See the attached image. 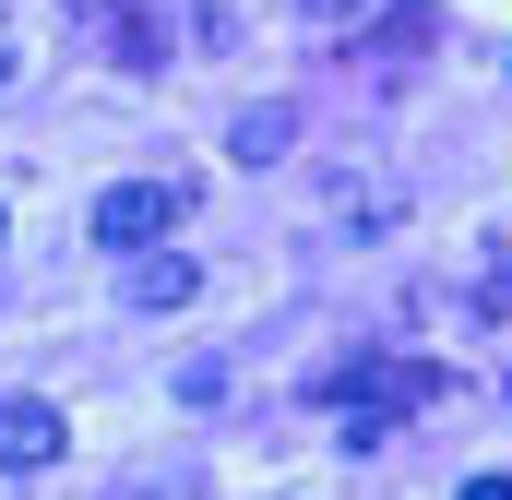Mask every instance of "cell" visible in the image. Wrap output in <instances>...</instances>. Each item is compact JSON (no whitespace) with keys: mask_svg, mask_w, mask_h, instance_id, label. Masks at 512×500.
<instances>
[{"mask_svg":"<svg viewBox=\"0 0 512 500\" xmlns=\"http://www.w3.org/2000/svg\"><path fill=\"white\" fill-rule=\"evenodd\" d=\"M429 36H441V12H429V0H393L382 24H370V48H358V60H370V72H405Z\"/></svg>","mask_w":512,"mask_h":500,"instance_id":"6","label":"cell"},{"mask_svg":"<svg viewBox=\"0 0 512 500\" xmlns=\"http://www.w3.org/2000/svg\"><path fill=\"white\" fill-rule=\"evenodd\" d=\"M393 215H405V191L370 179V167H334V227H358V239H382Z\"/></svg>","mask_w":512,"mask_h":500,"instance_id":"5","label":"cell"},{"mask_svg":"<svg viewBox=\"0 0 512 500\" xmlns=\"http://www.w3.org/2000/svg\"><path fill=\"white\" fill-rule=\"evenodd\" d=\"M191 215V179H120V191H96V250H167V227Z\"/></svg>","mask_w":512,"mask_h":500,"instance_id":"1","label":"cell"},{"mask_svg":"<svg viewBox=\"0 0 512 500\" xmlns=\"http://www.w3.org/2000/svg\"><path fill=\"white\" fill-rule=\"evenodd\" d=\"M108 500H155V489H108Z\"/></svg>","mask_w":512,"mask_h":500,"instance_id":"13","label":"cell"},{"mask_svg":"<svg viewBox=\"0 0 512 500\" xmlns=\"http://www.w3.org/2000/svg\"><path fill=\"white\" fill-rule=\"evenodd\" d=\"M191 286H203L191 250H131V310H191Z\"/></svg>","mask_w":512,"mask_h":500,"instance_id":"4","label":"cell"},{"mask_svg":"<svg viewBox=\"0 0 512 500\" xmlns=\"http://www.w3.org/2000/svg\"><path fill=\"white\" fill-rule=\"evenodd\" d=\"M465 310H477V322H501V310H512V250L477 274V286H465Z\"/></svg>","mask_w":512,"mask_h":500,"instance_id":"8","label":"cell"},{"mask_svg":"<svg viewBox=\"0 0 512 500\" xmlns=\"http://www.w3.org/2000/svg\"><path fill=\"white\" fill-rule=\"evenodd\" d=\"M191 12H203V48H227V36H239V0H191Z\"/></svg>","mask_w":512,"mask_h":500,"instance_id":"10","label":"cell"},{"mask_svg":"<svg viewBox=\"0 0 512 500\" xmlns=\"http://www.w3.org/2000/svg\"><path fill=\"white\" fill-rule=\"evenodd\" d=\"M0 84H12V36H0Z\"/></svg>","mask_w":512,"mask_h":500,"instance_id":"12","label":"cell"},{"mask_svg":"<svg viewBox=\"0 0 512 500\" xmlns=\"http://www.w3.org/2000/svg\"><path fill=\"white\" fill-rule=\"evenodd\" d=\"M72 12H84V36H96L120 72H167V48H179V36H167L143 0H72Z\"/></svg>","mask_w":512,"mask_h":500,"instance_id":"2","label":"cell"},{"mask_svg":"<svg viewBox=\"0 0 512 500\" xmlns=\"http://www.w3.org/2000/svg\"><path fill=\"white\" fill-rule=\"evenodd\" d=\"M298 24L310 36H346V24H370V0H298Z\"/></svg>","mask_w":512,"mask_h":500,"instance_id":"9","label":"cell"},{"mask_svg":"<svg viewBox=\"0 0 512 500\" xmlns=\"http://www.w3.org/2000/svg\"><path fill=\"white\" fill-rule=\"evenodd\" d=\"M453 500H512V477H465V489H453Z\"/></svg>","mask_w":512,"mask_h":500,"instance_id":"11","label":"cell"},{"mask_svg":"<svg viewBox=\"0 0 512 500\" xmlns=\"http://www.w3.org/2000/svg\"><path fill=\"white\" fill-rule=\"evenodd\" d=\"M286 143H298V108H274V96H262V108H239V131H227V155H239V167H274Z\"/></svg>","mask_w":512,"mask_h":500,"instance_id":"7","label":"cell"},{"mask_svg":"<svg viewBox=\"0 0 512 500\" xmlns=\"http://www.w3.org/2000/svg\"><path fill=\"white\" fill-rule=\"evenodd\" d=\"M60 441H72V429H60V405H48V393H0V465H12V477L60 465Z\"/></svg>","mask_w":512,"mask_h":500,"instance_id":"3","label":"cell"},{"mask_svg":"<svg viewBox=\"0 0 512 500\" xmlns=\"http://www.w3.org/2000/svg\"><path fill=\"white\" fill-rule=\"evenodd\" d=\"M0 239H12V215H0Z\"/></svg>","mask_w":512,"mask_h":500,"instance_id":"14","label":"cell"}]
</instances>
